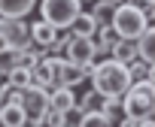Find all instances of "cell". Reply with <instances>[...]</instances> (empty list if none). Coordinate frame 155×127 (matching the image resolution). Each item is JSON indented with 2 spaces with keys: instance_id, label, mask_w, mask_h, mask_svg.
I'll return each instance as SVG.
<instances>
[{
  "instance_id": "obj_15",
  "label": "cell",
  "mask_w": 155,
  "mask_h": 127,
  "mask_svg": "<svg viewBox=\"0 0 155 127\" xmlns=\"http://www.w3.org/2000/svg\"><path fill=\"white\" fill-rule=\"evenodd\" d=\"M110 57H113V60H119V64H125V67H128L131 60H137V42H134V39H116V45H113Z\"/></svg>"
},
{
  "instance_id": "obj_19",
  "label": "cell",
  "mask_w": 155,
  "mask_h": 127,
  "mask_svg": "<svg viewBox=\"0 0 155 127\" xmlns=\"http://www.w3.org/2000/svg\"><path fill=\"white\" fill-rule=\"evenodd\" d=\"M113 3L110 0H91V9H88V15L97 21V24H110V18H113Z\"/></svg>"
},
{
  "instance_id": "obj_26",
  "label": "cell",
  "mask_w": 155,
  "mask_h": 127,
  "mask_svg": "<svg viewBox=\"0 0 155 127\" xmlns=\"http://www.w3.org/2000/svg\"><path fill=\"white\" fill-rule=\"evenodd\" d=\"M0 82H3V76H0Z\"/></svg>"
},
{
  "instance_id": "obj_20",
  "label": "cell",
  "mask_w": 155,
  "mask_h": 127,
  "mask_svg": "<svg viewBox=\"0 0 155 127\" xmlns=\"http://www.w3.org/2000/svg\"><path fill=\"white\" fill-rule=\"evenodd\" d=\"M128 73H131V82H134V79H152V82H155V70H152V64H143L140 57L128 64Z\"/></svg>"
},
{
  "instance_id": "obj_24",
  "label": "cell",
  "mask_w": 155,
  "mask_h": 127,
  "mask_svg": "<svg viewBox=\"0 0 155 127\" xmlns=\"http://www.w3.org/2000/svg\"><path fill=\"white\" fill-rule=\"evenodd\" d=\"M137 3H155V0H137Z\"/></svg>"
},
{
  "instance_id": "obj_2",
  "label": "cell",
  "mask_w": 155,
  "mask_h": 127,
  "mask_svg": "<svg viewBox=\"0 0 155 127\" xmlns=\"http://www.w3.org/2000/svg\"><path fill=\"white\" fill-rule=\"evenodd\" d=\"M155 109V82L152 79H134L128 91L119 97V112L128 118H152Z\"/></svg>"
},
{
  "instance_id": "obj_23",
  "label": "cell",
  "mask_w": 155,
  "mask_h": 127,
  "mask_svg": "<svg viewBox=\"0 0 155 127\" xmlns=\"http://www.w3.org/2000/svg\"><path fill=\"white\" fill-rule=\"evenodd\" d=\"M110 3H113V6H119V3H128V0H110Z\"/></svg>"
},
{
  "instance_id": "obj_5",
  "label": "cell",
  "mask_w": 155,
  "mask_h": 127,
  "mask_svg": "<svg viewBox=\"0 0 155 127\" xmlns=\"http://www.w3.org/2000/svg\"><path fill=\"white\" fill-rule=\"evenodd\" d=\"M0 36L9 42V48H28L31 45V30L25 18H0Z\"/></svg>"
},
{
  "instance_id": "obj_12",
  "label": "cell",
  "mask_w": 155,
  "mask_h": 127,
  "mask_svg": "<svg viewBox=\"0 0 155 127\" xmlns=\"http://www.w3.org/2000/svg\"><path fill=\"white\" fill-rule=\"evenodd\" d=\"M37 6V0H0V18H25Z\"/></svg>"
},
{
  "instance_id": "obj_14",
  "label": "cell",
  "mask_w": 155,
  "mask_h": 127,
  "mask_svg": "<svg viewBox=\"0 0 155 127\" xmlns=\"http://www.w3.org/2000/svg\"><path fill=\"white\" fill-rule=\"evenodd\" d=\"M134 42H137V57H140L143 64H155V27L149 24Z\"/></svg>"
},
{
  "instance_id": "obj_16",
  "label": "cell",
  "mask_w": 155,
  "mask_h": 127,
  "mask_svg": "<svg viewBox=\"0 0 155 127\" xmlns=\"http://www.w3.org/2000/svg\"><path fill=\"white\" fill-rule=\"evenodd\" d=\"M67 30H70L73 36H85V39H91V36H94V30H97V21H94L88 12H79Z\"/></svg>"
},
{
  "instance_id": "obj_21",
  "label": "cell",
  "mask_w": 155,
  "mask_h": 127,
  "mask_svg": "<svg viewBox=\"0 0 155 127\" xmlns=\"http://www.w3.org/2000/svg\"><path fill=\"white\" fill-rule=\"evenodd\" d=\"M6 51H9V42H6V39H3V36H0V57H3V54H6Z\"/></svg>"
},
{
  "instance_id": "obj_25",
  "label": "cell",
  "mask_w": 155,
  "mask_h": 127,
  "mask_svg": "<svg viewBox=\"0 0 155 127\" xmlns=\"http://www.w3.org/2000/svg\"><path fill=\"white\" fill-rule=\"evenodd\" d=\"M79 3H91V0H79Z\"/></svg>"
},
{
  "instance_id": "obj_4",
  "label": "cell",
  "mask_w": 155,
  "mask_h": 127,
  "mask_svg": "<svg viewBox=\"0 0 155 127\" xmlns=\"http://www.w3.org/2000/svg\"><path fill=\"white\" fill-rule=\"evenodd\" d=\"M40 3V15L46 24H52L55 30H67L73 24V18L82 12L79 0H37Z\"/></svg>"
},
{
  "instance_id": "obj_10",
  "label": "cell",
  "mask_w": 155,
  "mask_h": 127,
  "mask_svg": "<svg viewBox=\"0 0 155 127\" xmlns=\"http://www.w3.org/2000/svg\"><path fill=\"white\" fill-rule=\"evenodd\" d=\"M116 39H119V36L113 33L110 24H97V30H94V36H91V42H94V57H110Z\"/></svg>"
},
{
  "instance_id": "obj_6",
  "label": "cell",
  "mask_w": 155,
  "mask_h": 127,
  "mask_svg": "<svg viewBox=\"0 0 155 127\" xmlns=\"http://www.w3.org/2000/svg\"><path fill=\"white\" fill-rule=\"evenodd\" d=\"M64 57L70 64H82V67H91L94 64V42L85 39V36H73L67 39V48H64Z\"/></svg>"
},
{
  "instance_id": "obj_3",
  "label": "cell",
  "mask_w": 155,
  "mask_h": 127,
  "mask_svg": "<svg viewBox=\"0 0 155 127\" xmlns=\"http://www.w3.org/2000/svg\"><path fill=\"white\" fill-rule=\"evenodd\" d=\"M110 27L119 39H137L149 21H146V12H143V3L137 0H128V3H119L113 9V18H110Z\"/></svg>"
},
{
  "instance_id": "obj_11",
  "label": "cell",
  "mask_w": 155,
  "mask_h": 127,
  "mask_svg": "<svg viewBox=\"0 0 155 127\" xmlns=\"http://www.w3.org/2000/svg\"><path fill=\"white\" fill-rule=\"evenodd\" d=\"M88 70H91V67H82V64H70V60L64 57V64H61V85H64V88H76L79 82H85V79H88Z\"/></svg>"
},
{
  "instance_id": "obj_17",
  "label": "cell",
  "mask_w": 155,
  "mask_h": 127,
  "mask_svg": "<svg viewBox=\"0 0 155 127\" xmlns=\"http://www.w3.org/2000/svg\"><path fill=\"white\" fill-rule=\"evenodd\" d=\"M3 82L12 85V88H18V91L31 88V85H34V79H31V67H12V70L3 76Z\"/></svg>"
},
{
  "instance_id": "obj_8",
  "label": "cell",
  "mask_w": 155,
  "mask_h": 127,
  "mask_svg": "<svg viewBox=\"0 0 155 127\" xmlns=\"http://www.w3.org/2000/svg\"><path fill=\"white\" fill-rule=\"evenodd\" d=\"M28 30H31V45H37V48H43V51H49L52 42H55L58 33H61V30H55L52 24H46L43 18L34 21V24H28Z\"/></svg>"
},
{
  "instance_id": "obj_9",
  "label": "cell",
  "mask_w": 155,
  "mask_h": 127,
  "mask_svg": "<svg viewBox=\"0 0 155 127\" xmlns=\"http://www.w3.org/2000/svg\"><path fill=\"white\" fill-rule=\"evenodd\" d=\"M73 106H76V91L73 88H64V85L61 88H49V109L52 112H64L67 115Z\"/></svg>"
},
{
  "instance_id": "obj_13",
  "label": "cell",
  "mask_w": 155,
  "mask_h": 127,
  "mask_svg": "<svg viewBox=\"0 0 155 127\" xmlns=\"http://www.w3.org/2000/svg\"><path fill=\"white\" fill-rule=\"evenodd\" d=\"M0 124L3 127H25L28 112L21 109V103H0Z\"/></svg>"
},
{
  "instance_id": "obj_7",
  "label": "cell",
  "mask_w": 155,
  "mask_h": 127,
  "mask_svg": "<svg viewBox=\"0 0 155 127\" xmlns=\"http://www.w3.org/2000/svg\"><path fill=\"white\" fill-rule=\"evenodd\" d=\"M21 109L28 112V118H43L49 112V91L40 85H31L21 91Z\"/></svg>"
},
{
  "instance_id": "obj_1",
  "label": "cell",
  "mask_w": 155,
  "mask_h": 127,
  "mask_svg": "<svg viewBox=\"0 0 155 127\" xmlns=\"http://www.w3.org/2000/svg\"><path fill=\"white\" fill-rule=\"evenodd\" d=\"M88 79H91V88L101 91L104 97H122L128 91V85H131L128 67L113 60V57H101V64H91Z\"/></svg>"
},
{
  "instance_id": "obj_27",
  "label": "cell",
  "mask_w": 155,
  "mask_h": 127,
  "mask_svg": "<svg viewBox=\"0 0 155 127\" xmlns=\"http://www.w3.org/2000/svg\"><path fill=\"white\" fill-rule=\"evenodd\" d=\"M113 127H116V124H113Z\"/></svg>"
},
{
  "instance_id": "obj_22",
  "label": "cell",
  "mask_w": 155,
  "mask_h": 127,
  "mask_svg": "<svg viewBox=\"0 0 155 127\" xmlns=\"http://www.w3.org/2000/svg\"><path fill=\"white\" fill-rule=\"evenodd\" d=\"M137 127H155V121H152V118H140V124H137Z\"/></svg>"
},
{
  "instance_id": "obj_18",
  "label": "cell",
  "mask_w": 155,
  "mask_h": 127,
  "mask_svg": "<svg viewBox=\"0 0 155 127\" xmlns=\"http://www.w3.org/2000/svg\"><path fill=\"white\" fill-rule=\"evenodd\" d=\"M116 121L107 115V112H82L79 121H76V127H113Z\"/></svg>"
}]
</instances>
